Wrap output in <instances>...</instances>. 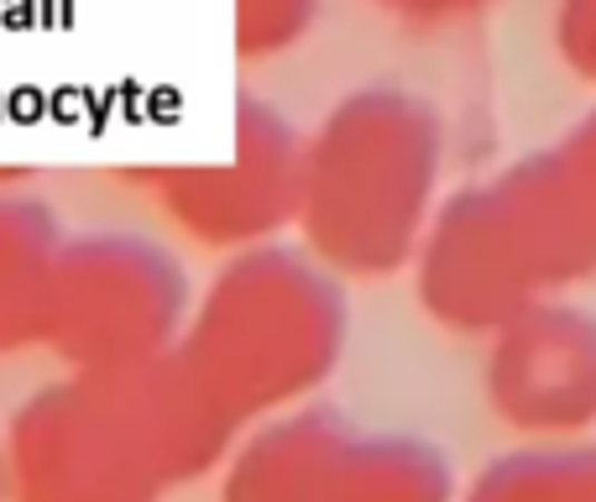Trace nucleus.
<instances>
[{
  "label": "nucleus",
  "mask_w": 596,
  "mask_h": 502,
  "mask_svg": "<svg viewBox=\"0 0 596 502\" xmlns=\"http://www.w3.org/2000/svg\"><path fill=\"white\" fill-rule=\"evenodd\" d=\"M388 6H403V11L413 6V11H419V6H460V0H388Z\"/></svg>",
  "instance_id": "f257e3e1"
}]
</instances>
